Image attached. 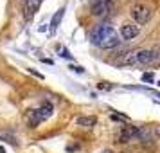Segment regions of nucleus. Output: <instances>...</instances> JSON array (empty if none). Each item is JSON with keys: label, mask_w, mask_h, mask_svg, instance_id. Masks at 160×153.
Returning a JSON list of instances; mask_svg holds the SVG:
<instances>
[{"label": "nucleus", "mask_w": 160, "mask_h": 153, "mask_svg": "<svg viewBox=\"0 0 160 153\" xmlns=\"http://www.w3.org/2000/svg\"><path fill=\"white\" fill-rule=\"evenodd\" d=\"M113 4L112 0H92V15L94 16H106L112 11Z\"/></svg>", "instance_id": "39448f33"}, {"label": "nucleus", "mask_w": 160, "mask_h": 153, "mask_svg": "<svg viewBox=\"0 0 160 153\" xmlns=\"http://www.w3.org/2000/svg\"><path fill=\"white\" fill-rule=\"evenodd\" d=\"M135 59H137V63H142V65H155V63H158V51L157 49L138 51L135 52Z\"/></svg>", "instance_id": "20e7f679"}, {"label": "nucleus", "mask_w": 160, "mask_h": 153, "mask_svg": "<svg viewBox=\"0 0 160 153\" xmlns=\"http://www.w3.org/2000/svg\"><path fill=\"white\" fill-rule=\"evenodd\" d=\"M76 123L79 124V126H83V128H92V126H95V123H97V119L95 117H79Z\"/></svg>", "instance_id": "1a4fd4ad"}, {"label": "nucleus", "mask_w": 160, "mask_h": 153, "mask_svg": "<svg viewBox=\"0 0 160 153\" xmlns=\"http://www.w3.org/2000/svg\"><path fill=\"white\" fill-rule=\"evenodd\" d=\"M52 110H54V106H52V103H43L40 108H34L29 112V117H27V123H29L31 128H36L40 123H43V121H47L49 117L52 115Z\"/></svg>", "instance_id": "f03ea898"}, {"label": "nucleus", "mask_w": 160, "mask_h": 153, "mask_svg": "<svg viewBox=\"0 0 160 153\" xmlns=\"http://www.w3.org/2000/svg\"><path fill=\"white\" fill-rule=\"evenodd\" d=\"M130 15L137 23H146L151 18V9L148 8V6H144V4H137V6L131 8Z\"/></svg>", "instance_id": "7ed1b4c3"}, {"label": "nucleus", "mask_w": 160, "mask_h": 153, "mask_svg": "<svg viewBox=\"0 0 160 153\" xmlns=\"http://www.w3.org/2000/svg\"><path fill=\"white\" fill-rule=\"evenodd\" d=\"M137 34H138V25H135V23H124L121 27V36L124 40H133Z\"/></svg>", "instance_id": "0eeeda50"}, {"label": "nucleus", "mask_w": 160, "mask_h": 153, "mask_svg": "<svg viewBox=\"0 0 160 153\" xmlns=\"http://www.w3.org/2000/svg\"><path fill=\"white\" fill-rule=\"evenodd\" d=\"M99 153H112V151H108V150H104V151H99Z\"/></svg>", "instance_id": "4468645a"}, {"label": "nucleus", "mask_w": 160, "mask_h": 153, "mask_svg": "<svg viewBox=\"0 0 160 153\" xmlns=\"http://www.w3.org/2000/svg\"><path fill=\"white\" fill-rule=\"evenodd\" d=\"M142 79H144V81H153V74H144V76H142Z\"/></svg>", "instance_id": "ddd939ff"}, {"label": "nucleus", "mask_w": 160, "mask_h": 153, "mask_svg": "<svg viewBox=\"0 0 160 153\" xmlns=\"http://www.w3.org/2000/svg\"><path fill=\"white\" fill-rule=\"evenodd\" d=\"M140 135V128L137 126H124L121 133H119V139H121V142H130L133 139H138Z\"/></svg>", "instance_id": "423d86ee"}, {"label": "nucleus", "mask_w": 160, "mask_h": 153, "mask_svg": "<svg viewBox=\"0 0 160 153\" xmlns=\"http://www.w3.org/2000/svg\"><path fill=\"white\" fill-rule=\"evenodd\" d=\"M0 139L2 140H8L9 144H18V140H16V137L13 135V133H9V131H0Z\"/></svg>", "instance_id": "9b49d317"}, {"label": "nucleus", "mask_w": 160, "mask_h": 153, "mask_svg": "<svg viewBox=\"0 0 160 153\" xmlns=\"http://www.w3.org/2000/svg\"><path fill=\"white\" fill-rule=\"evenodd\" d=\"M112 119H115V121L117 119H119V121H128V117L126 115H119V114H112Z\"/></svg>", "instance_id": "f8f14e48"}, {"label": "nucleus", "mask_w": 160, "mask_h": 153, "mask_svg": "<svg viewBox=\"0 0 160 153\" xmlns=\"http://www.w3.org/2000/svg\"><path fill=\"white\" fill-rule=\"evenodd\" d=\"M0 153H6V151H4V148H0Z\"/></svg>", "instance_id": "2eb2a0df"}, {"label": "nucleus", "mask_w": 160, "mask_h": 153, "mask_svg": "<svg viewBox=\"0 0 160 153\" xmlns=\"http://www.w3.org/2000/svg\"><path fill=\"white\" fill-rule=\"evenodd\" d=\"M40 4H42V0H23V11H25V18L27 20L32 18V15L40 8Z\"/></svg>", "instance_id": "6e6552de"}, {"label": "nucleus", "mask_w": 160, "mask_h": 153, "mask_svg": "<svg viewBox=\"0 0 160 153\" xmlns=\"http://www.w3.org/2000/svg\"><path fill=\"white\" fill-rule=\"evenodd\" d=\"M63 13H65V8H61V9L58 11V13H56V15L52 16V22H51V29H52V31L58 29L59 22H61V18H63Z\"/></svg>", "instance_id": "9d476101"}, {"label": "nucleus", "mask_w": 160, "mask_h": 153, "mask_svg": "<svg viewBox=\"0 0 160 153\" xmlns=\"http://www.w3.org/2000/svg\"><path fill=\"white\" fill-rule=\"evenodd\" d=\"M90 42L94 45H97V47H101V49H113V47H117L121 43L117 31L112 25H106V23H101V25L92 29Z\"/></svg>", "instance_id": "f257e3e1"}]
</instances>
